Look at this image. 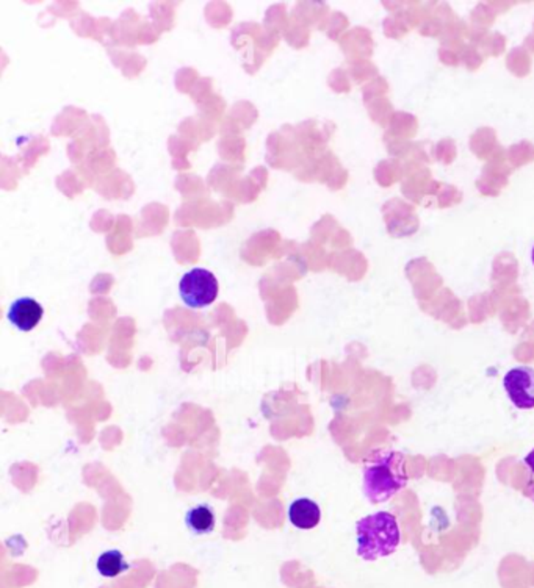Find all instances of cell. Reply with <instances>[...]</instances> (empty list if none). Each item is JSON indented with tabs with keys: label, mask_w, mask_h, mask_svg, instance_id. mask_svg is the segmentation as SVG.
Segmentation results:
<instances>
[{
	"label": "cell",
	"mask_w": 534,
	"mask_h": 588,
	"mask_svg": "<svg viewBox=\"0 0 534 588\" xmlns=\"http://www.w3.org/2000/svg\"><path fill=\"white\" fill-rule=\"evenodd\" d=\"M289 520L293 526L302 531H311L319 526L321 520V510L319 504L309 498L295 499L289 507Z\"/></svg>",
	"instance_id": "obj_6"
},
{
	"label": "cell",
	"mask_w": 534,
	"mask_h": 588,
	"mask_svg": "<svg viewBox=\"0 0 534 588\" xmlns=\"http://www.w3.org/2000/svg\"><path fill=\"white\" fill-rule=\"evenodd\" d=\"M96 566L97 572L101 573V576L110 577V579L120 576L121 573L127 572L131 568V565L125 562L120 551H116V549L99 555Z\"/></svg>",
	"instance_id": "obj_8"
},
{
	"label": "cell",
	"mask_w": 534,
	"mask_h": 588,
	"mask_svg": "<svg viewBox=\"0 0 534 588\" xmlns=\"http://www.w3.org/2000/svg\"><path fill=\"white\" fill-rule=\"evenodd\" d=\"M531 260H533V265H534V248L533 250H531Z\"/></svg>",
	"instance_id": "obj_10"
},
{
	"label": "cell",
	"mask_w": 534,
	"mask_h": 588,
	"mask_svg": "<svg viewBox=\"0 0 534 588\" xmlns=\"http://www.w3.org/2000/svg\"><path fill=\"white\" fill-rule=\"evenodd\" d=\"M364 495L370 504L386 503L408 485L406 458L400 451L376 449L365 458Z\"/></svg>",
	"instance_id": "obj_1"
},
{
	"label": "cell",
	"mask_w": 534,
	"mask_h": 588,
	"mask_svg": "<svg viewBox=\"0 0 534 588\" xmlns=\"http://www.w3.org/2000/svg\"><path fill=\"white\" fill-rule=\"evenodd\" d=\"M523 464L527 468V484L523 486V495L531 499L534 503V447L529 451V456L523 458Z\"/></svg>",
	"instance_id": "obj_9"
},
{
	"label": "cell",
	"mask_w": 534,
	"mask_h": 588,
	"mask_svg": "<svg viewBox=\"0 0 534 588\" xmlns=\"http://www.w3.org/2000/svg\"><path fill=\"white\" fill-rule=\"evenodd\" d=\"M215 512L209 504H201L192 507L185 514V524L196 535L211 534L215 529Z\"/></svg>",
	"instance_id": "obj_7"
},
{
	"label": "cell",
	"mask_w": 534,
	"mask_h": 588,
	"mask_svg": "<svg viewBox=\"0 0 534 588\" xmlns=\"http://www.w3.org/2000/svg\"><path fill=\"white\" fill-rule=\"evenodd\" d=\"M358 555L367 562L389 557L401 544L397 516L391 512H376L356 523Z\"/></svg>",
	"instance_id": "obj_2"
},
{
	"label": "cell",
	"mask_w": 534,
	"mask_h": 588,
	"mask_svg": "<svg viewBox=\"0 0 534 588\" xmlns=\"http://www.w3.org/2000/svg\"><path fill=\"white\" fill-rule=\"evenodd\" d=\"M218 280L215 274L203 268H194L183 274L179 283V293L183 302L192 309H205L218 298Z\"/></svg>",
	"instance_id": "obj_3"
},
{
	"label": "cell",
	"mask_w": 534,
	"mask_h": 588,
	"mask_svg": "<svg viewBox=\"0 0 534 588\" xmlns=\"http://www.w3.org/2000/svg\"><path fill=\"white\" fill-rule=\"evenodd\" d=\"M43 315H44V309L41 307L40 302H36L32 298H19L13 302L8 310L10 323L21 332L34 330L43 319Z\"/></svg>",
	"instance_id": "obj_5"
},
{
	"label": "cell",
	"mask_w": 534,
	"mask_h": 588,
	"mask_svg": "<svg viewBox=\"0 0 534 588\" xmlns=\"http://www.w3.org/2000/svg\"><path fill=\"white\" fill-rule=\"evenodd\" d=\"M503 388L512 404L520 410L534 408V369L529 367L512 368L503 377Z\"/></svg>",
	"instance_id": "obj_4"
}]
</instances>
